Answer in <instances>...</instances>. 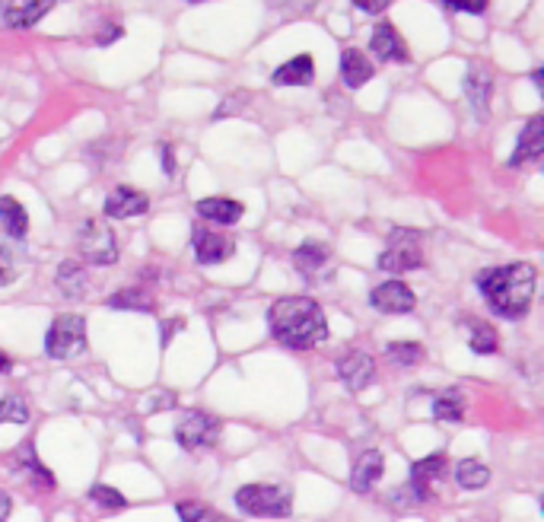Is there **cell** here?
Wrapping results in <instances>:
<instances>
[{
    "instance_id": "cell-1",
    "label": "cell",
    "mask_w": 544,
    "mask_h": 522,
    "mask_svg": "<svg viewBox=\"0 0 544 522\" xmlns=\"http://www.w3.org/2000/svg\"><path fill=\"white\" fill-rule=\"evenodd\" d=\"M271 335L290 351H312L328 338V319L322 306L309 297H284L268 312Z\"/></svg>"
},
{
    "instance_id": "cell-2",
    "label": "cell",
    "mask_w": 544,
    "mask_h": 522,
    "mask_svg": "<svg viewBox=\"0 0 544 522\" xmlns=\"http://www.w3.org/2000/svg\"><path fill=\"white\" fill-rule=\"evenodd\" d=\"M487 306L503 319H522L535 297V268L516 261V265L490 268L478 277Z\"/></svg>"
},
{
    "instance_id": "cell-3",
    "label": "cell",
    "mask_w": 544,
    "mask_h": 522,
    "mask_svg": "<svg viewBox=\"0 0 544 522\" xmlns=\"http://www.w3.org/2000/svg\"><path fill=\"white\" fill-rule=\"evenodd\" d=\"M236 507L249 516H290L293 497L287 487L280 484H245L236 491Z\"/></svg>"
},
{
    "instance_id": "cell-4",
    "label": "cell",
    "mask_w": 544,
    "mask_h": 522,
    "mask_svg": "<svg viewBox=\"0 0 544 522\" xmlns=\"http://www.w3.org/2000/svg\"><path fill=\"white\" fill-rule=\"evenodd\" d=\"M45 351L51 360H70L86 351V319L83 316H58L45 335Z\"/></svg>"
},
{
    "instance_id": "cell-5",
    "label": "cell",
    "mask_w": 544,
    "mask_h": 522,
    "mask_svg": "<svg viewBox=\"0 0 544 522\" xmlns=\"http://www.w3.org/2000/svg\"><path fill=\"white\" fill-rule=\"evenodd\" d=\"M379 268L389 274H405L414 268H424V246H420V233L414 230H395L389 236V249L379 255Z\"/></svg>"
},
{
    "instance_id": "cell-6",
    "label": "cell",
    "mask_w": 544,
    "mask_h": 522,
    "mask_svg": "<svg viewBox=\"0 0 544 522\" xmlns=\"http://www.w3.org/2000/svg\"><path fill=\"white\" fill-rule=\"evenodd\" d=\"M175 440H179L182 449H207V446H217L220 440V421L210 417L204 411H191L185 414L179 424H175Z\"/></svg>"
},
{
    "instance_id": "cell-7",
    "label": "cell",
    "mask_w": 544,
    "mask_h": 522,
    "mask_svg": "<svg viewBox=\"0 0 544 522\" xmlns=\"http://www.w3.org/2000/svg\"><path fill=\"white\" fill-rule=\"evenodd\" d=\"M77 246H80V255L90 261V265H112V261L118 258L115 233L102 220H90L83 226Z\"/></svg>"
},
{
    "instance_id": "cell-8",
    "label": "cell",
    "mask_w": 544,
    "mask_h": 522,
    "mask_svg": "<svg viewBox=\"0 0 544 522\" xmlns=\"http://www.w3.org/2000/svg\"><path fill=\"white\" fill-rule=\"evenodd\" d=\"M150 207V198L144 195V191H137L131 185H118L109 198H105V217L112 220H128V217H140L147 214Z\"/></svg>"
},
{
    "instance_id": "cell-9",
    "label": "cell",
    "mask_w": 544,
    "mask_h": 522,
    "mask_svg": "<svg viewBox=\"0 0 544 522\" xmlns=\"http://www.w3.org/2000/svg\"><path fill=\"white\" fill-rule=\"evenodd\" d=\"M370 303H373L379 312H385V316H401V312H411V309L417 306L411 287H408V284H401V281H385V284H379V287L373 290Z\"/></svg>"
},
{
    "instance_id": "cell-10",
    "label": "cell",
    "mask_w": 544,
    "mask_h": 522,
    "mask_svg": "<svg viewBox=\"0 0 544 522\" xmlns=\"http://www.w3.org/2000/svg\"><path fill=\"white\" fill-rule=\"evenodd\" d=\"M338 376H341V382L350 392H360L373 382L376 360L370 354H363V351H350L347 357L338 360Z\"/></svg>"
},
{
    "instance_id": "cell-11",
    "label": "cell",
    "mask_w": 544,
    "mask_h": 522,
    "mask_svg": "<svg viewBox=\"0 0 544 522\" xmlns=\"http://www.w3.org/2000/svg\"><path fill=\"white\" fill-rule=\"evenodd\" d=\"M233 252H236V239L233 236L204 230V226H198V230H195V255H198L201 265H220V261L233 258Z\"/></svg>"
},
{
    "instance_id": "cell-12",
    "label": "cell",
    "mask_w": 544,
    "mask_h": 522,
    "mask_svg": "<svg viewBox=\"0 0 544 522\" xmlns=\"http://www.w3.org/2000/svg\"><path fill=\"white\" fill-rule=\"evenodd\" d=\"M55 7V0H4L0 13L10 29H29L42 20V16Z\"/></svg>"
},
{
    "instance_id": "cell-13",
    "label": "cell",
    "mask_w": 544,
    "mask_h": 522,
    "mask_svg": "<svg viewBox=\"0 0 544 522\" xmlns=\"http://www.w3.org/2000/svg\"><path fill=\"white\" fill-rule=\"evenodd\" d=\"M293 265L303 277H309V281H312V277H322L331 268V249L325 246V242L309 239L293 252Z\"/></svg>"
},
{
    "instance_id": "cell-14",
    "label": "cell",
    "mask_w": 544,
    "mask_h": 522,
    "mask_svg": "<svg viewBox=\"0 0 544 522\" xmlns=\"http://www.w3.org/2000/svg\"><path fill=\"white\" fill-rule=\"evenodd\" d=\"M541 150H544V118H529L525 121V128L519 134V144H516V153L510 166H525V163H535L541 160Z\"/></svg>"
},
{
    "instance_id": "cell-15",
    "label": "cell",
    "mask_w": 544,
    "mask_h": 522,
    "mask_svg": "<svg viewBox=\"0 0 544 522\" xmlns=\"http://www.w3.org/2000/svg\"><path fill=\"white\" fill-rule=\"evenodd\" d=\"M446 478V456H427V459H420V462H414L411 465V491H414V497L417 500H427V494H430V484H436V481H443Z\"/></svg>"
},
{
    "instance_id": "cell-16",
    "label": "cell",
    "mask_w": 544,
    "mask_h": 522,
    "mask_svg": "<svg viewBox=\"0 0 544 522\" xmlns=\"http://www.w3.org/2000/svg\"><path fill=\"white\" fill-rule=\"evenodd\" d=\"M370 48H373V55L379 61H408V45H405V39L398 36V29L392 23H379L373 29Z\"/></svg>"
},
{
    "instance_id": "cell-17",
    "label": "cell",
    "mask_w": 544,
    "mask_h": 522,
    "mask_svg": "<svg viewBox=\"0 0 544 522\" xmlns=\"http://www.w3.org/2000/svg\"><path fill=\"white\" fill-rule=\"evenodd\" d=\"M382 452L379 449H366L360 452V459L354 462V475H350V487H354L357 494H366V491H373L376 481L382 478Z\"/></svg>"
},
{
    "instance_id": "cell-18",
    "label": "cell",
    "mask_w": 544,
    "mask_h": 522,
    "mask_svg": "<svg viewBox=\"0 0 544 522\" xmlns=\"http://www.w3.org/2000/svg\"><path fill=\"white\" fill-rule=\"evenodd\" d=\"M55 284H58V293L64 300H80L86 287H90V277H86V268L80 261H64L55 274Z\"/></svg>"
},
{
    "instance_id": "cell-19",
    "label": "cell",
    "mask_w": 544,
    "mask_h": 522,
    "mask_svg": "<svg viewBox=\"0 0 544 522\" xmlns=\"http://www.w3.org/2000/svg\"><path fill=\"white\" fill-rule=\"evenodd\" d=\"M341 80L350 86V90H360L366 80H373V64L366 61L363 51L347 48L341 55Z\"/></svg>"
},
{
    "instance_id": "cell-20",
    "label": "cell",
    "mask_w": 544,
    "mask_h": 522,
    "mask_svg": "<svg viewBox=\"0 0 544 522\" xmlns=\"http://www.w3.org/2000/svg\"><path fill=\"white\" fill-rule=\"evenodd\" d=\"M312 77H315V64L309 55H296L274 71L277 86H306V83H312Z\"/></svg>"
},
{
    "instance_id": "cell-21",
    "label": "cell",
    "mask_w": 544,
    "mask_h": 522,
    "mask_svg": "<svg viewBox=\"0 0 544 522\" xmlns=\"http://www.w3.org/2000/svg\"><path fill=\"white\" fill-rule=\"evenodd\" d=\"M0 226H4V233L10 239H23L29 233V214H26V207L16 201V198H10V195L0 198Z\"/></svg>"
},
{
    "instance_id": "cell-22",
    "label": "cell",
    "mask_w": 544,
    "mask_h": 522,
    "mask_svg": "<svg viewBox=\"0 0 544 522\" xmlns=\"http://www.w3.org/2000/svg\"><path fill=\"white\" fill-rule=\"evenodd\" d=\"M198 214L210 223L230 226V223L242 220V204L233 198H204V201H198Z\"/></svg>"
},
{
    "instance_id": "cell-23",
    "label": "cell",
    "mask_w": 544,
    "mask_h": 522,
    "mask_svg": "<svg viewBox=\"0 0 544 522\" xmlns=\"http://www.w3.org/2000/svg\"><path fill=\"white\" fill-rule=\"evenodd\" d=\"M465 93H468L471 106H475V112L484 118L487 115V106H490V93H494V80H490L484 71H471L465 77Z\"/></svg>"
},
{
    "instance_id": "cell-24",
    "label": "cell",
    "mask_w": 544,
    "mask_h": 522,
    "mask_svg": "<svg viewBox=\"0 0 544 522\" xmlns=\"http://www.w3.org/2000/svg\"><path fill=\"white\" fill-rule=\"evenodd\" d=\"M455 481H459L462 491H481L490 481V468L478 459H462L455 465Z\"/></svg>"
},
{
    "instance_id": "cell-25",
    "label": "cell",
    "mask_w": 544,
    "mask_h": 522,
    "mask_svg": "<svg viewBox=\"0 0 544 522\" xmlns=\"http://www.w3.org/2000/svg\"><path fill=\"white\" fill-rule=\"evenodd\" d=\"M433 417L436 421H462L465 417V395L459 389H446L436 395L433 402Z\"/></svg>"
},
{
    "instance_id": "cell-26",
    "label": "cell",
    "mask_w": 544,
    "mask_h": 522,
    "mask_svg": "<svg viewBox=\"0 0 544 522\" xmlns=\"http://www.w3.org/2000/svg\"><path fill=\"white\" fill-rule=\"evenodd\" d=\"M471 351L475 354H497L500 351V341H497V332H494V325H487V322H471Z\"/></svg>"
},
{
    "instance_id": "cell-27",
    "label": "cell",
    "mask_w": 544,
    "mask_h": 522,
    "mask_svg": "<svg viewBox=\"0 0 544 522\" xmlns=\"http://www.w3.org/2000/svg\"><path fill=\"white\" fill-rule=\"evenodd\" d=\"M385 357H389L395 367H414V363L424 357V347L417 341H395L385 347Z\"/></svg>"
},
{
    "instance_id": "cell-28",
    "label": "cell",
    "mask_w": 544,
    "mask_h": 522,
    "mask_svg": "<svg viewBox=\"0 0 544 522\" xmlns=\"http://www.w3.org/2000/svg\"><path fill=\"white\" fill-rule=\"evenodd\" d=\"M109 306L115 309H153V297L147 290H137V287H128V290H121L118 297H109Z\"/></svg>"
},
{
    "instance_id": "cell-29",
    "label": "cell",
    "mask_w": 544,
    "mask_h": 522,
    "mask_svg": "<svg viewBox=\"0 0 544 522\" xmlns=\"http://www.w3.org/2000/svg\"><path fill=\"white\" fill-rule=\"evenodd\" d=\"M20 277V255L13 252L7 239H0V287L13 284Z\"/></svg>"
},
{
    "instance_id": "cell-30",
    "label": "cell",
    "mask_w": 544,
    "mask_h": 522,
    "mask_svg": "<svg viewBox=\"0 0 544 522\" xmlns=\"http://www.w3.org/2000/svg\"><path fill=\"white\" fill-rule=\"evenodd\" d=\"M179 516H182V522H233L223 513L204 507V503H179Z\"/></svg>"
},
{
    "instance_id": "cell-31",
    "label": "cell",
    "mask_w": 544,
    "mask_h": 522,
    "mask_svg": "<svg viewBox=\"0 0 544 522\" xmlns=\"http://www.w3.org/2000/svg\"><path fill=\"white\" fill-rule=\"evenodd\" d=\"M26 424L29 421V405L23 402V398H0V424Z\"/></svg>"
},
{
    "instance_id": "cell-32",
    "label": "cell",
    "mask_w": 544,
    "mask_h": 522,
    "mask_svg": "<svg viewBox=\"0 0 544 522\" xmlns=\"http://www.w3.org/2000/svg\"><path fill=\"white\" fill-rule=\"evenodd\" d=\"M90 500L93 503H99V507H105V510H121V507H128V500L121 497L115 487H105V484H96L93 491H90Z\"/></svg>"
},
{
    "instance_id": "cell-33",
    "label": "cell",
    "mask_w": 544,
    "mask_h": 522,
    "mask_svg": "<svg viewBox=\"0 0 544 522\" xmlns=\"http://www.w3.org/2000/svg\"><path fill=\"white\" fill-rule=\"evenodd\" d=\"M319 0H271V7L274 10H280V13H287V16H293V13H309Z\"/></svg>"
},
{
    "instance_id": "cell-34",
    "label": "cell",
    "mask_w": 544,
    "mask_h": 522,
    "mask_svg": "<svg viewBox=\"0 0 544 522\" xmlns=\"http://www.w3.org/2000/svg\"><path fill=\"white\" fill-rule=\"evenodd\" d=\"M26 468H29V475H32V478H39V481H42L45 487H51V484H55V478H51V475L45 472V465H42L39 459H35L29 449H26Z\"/></svg>"
},
{
    "instance_id": "cell-35",
    "label": "cell",
    "mask_w": 544,
    "mask_h": 522,
    "mask_svg": "<svg viewBox=\"0 0 544 522\" xmlns=\"http://www.w3.org/2000/svg\"><path fill=\"white\" fill-rule=\"evenodd\" d=\"M443 4L452 10H462V13H484L487 10V0H443Z\"/></svg>"
},
{
    "instance_id": "cell-36",
    "label": "cell",
    "mask_w": 544,
    "mask_h": 522,
    "mask_svg": "<svg viewBox=\"0 0 544 522\" xmlns=\"http://www.w3.org/2000/svg\"><path fill=\"white\" fill-rule=\"evenodd\" d=\"M354 4H357L363 13H382L385 7L392 4V0H354Z\"/></svg>"
},
{
    "instance_id": "cell-37",
    "label": "cell",
    "mask_w": 544,
    "mask_h": 522,
    "mask_svg": "<svg viewBox=\"0 0 544 522\" xmlns=\"http://www.w3.org/2000/svg\"><path fill=\"white\" fill-rule=\"evenodd\" d=\"M118 36H121V29H118V26H112V23H105V26H102V32L96 36V42H99V45H109V42H112V39H118Z\"/></svg>"
},
{
    "instance_id": "cell-38",
    "label": "cell",
    "mask_w": 544,
    "mask_h": 522,
    "mask_svg": "<svg viewBox=\"0 0 544 522\" xmlns=\"http://www.w3.org/2000/svg\"><path fill=\"white\" fill-rule=\"evenodd\" d=\"M7 516H10V497L0 491V522H4Z\"/></svg>"
},
{
    "instance_id": "cell-39",
    "label": "cell",
    "mask_w": 544,
    "mask_h": 522,
    "mask_svg": "<svg viewBox=\"0 0 544 522\" xmlns=\"http://www.w3.org/2000/svg\"><path fill=\"white\" fill-rule=\"evenodd\" d=\"M160 153H163V163H166V172H169V176H172V172H175V163H172V150H169V147H163Z\"/></svg>"
},
{
    "instance_id": "cell-40",
    "label": "cell",
    "mask_w": 544,
    "mask_h": 522,
    "mask_svg": "<svg viewBox=\"0 0 544 522\" xmlns=\"http://www.w3.org/2000/svg\"><path fill=\"white\" fill-rule=\"evenodd\" d=\"M10 370H13V360L4 351H0V373H10Z\"/></svg>"
},
{
    "instance_id": "cell-41",
    "label": "cell",
    "mask_w": 544,
    "mask_h": 522,
    "mask_svg": "<svg viewBox=\"0 0 544 522\" xmlns=\"http://www.w3.org/2000/svg\"><path fill=\"white\" fill-rule=\"evenodd\" d=\"M191 4H198V0H191Z\"/></svg>"
}]
</instances>
